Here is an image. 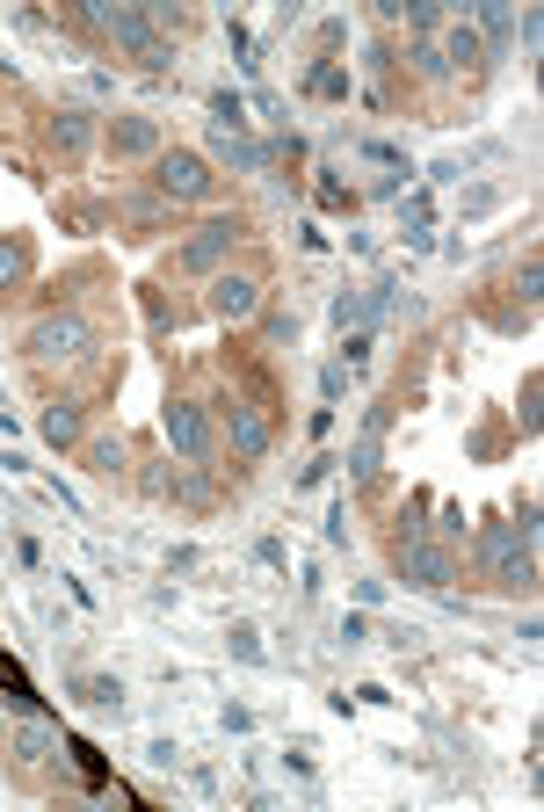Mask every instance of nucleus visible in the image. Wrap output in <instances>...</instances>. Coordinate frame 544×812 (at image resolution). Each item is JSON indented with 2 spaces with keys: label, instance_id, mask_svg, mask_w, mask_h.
<instances>
[{
  "label": "nucleus",
  "instance_id": "nucleus-1",
  "mask_svg": "<svg viewBox=\"0 0 544 812\" xmlns=\"http://www.w3.org/2000/svg\"><path fill=\"white\" fill-rule=\"evenodd\" d=\"M88 22L109 36V44H117L123 58H139L145 73H167V66H175V44H167V36H160L153 22L139 15V8H102V0H95V8H88Z\"/></svg>",
  "mask_w": 544,
  "mask_h": 812
},
{
  "label": "nucleus",
  "instance_id": "nucleus-2",
  "mask_svg": "<svg viewBox=\"0 0 544 812\" xmlns=\"http://www.w3.org/2000/svg\"><path fill=\"white\" fill-rule=\"evenodd\" d=\"M479 566H487L493 588H530V581H537V544H530L515 522H487V530H479Z\"/></svg>",
  "mask_w": 544,
  "mask_h": 812
},
{
  "label": "nucleus",
  "instance_id": "nucleus-3",
  "mask_svg": "<svg viewBox=\"0 0 544 812\" xmlns=\"http://www.w3.org/2000/svg\"><path fill=\"white\" fill-rule=\"evenodd\" d=\"M153 190H160V204H204V196L218 190V174H211V160L189 153V145H160Z\"/></svg>",
  "mask_w": 544,
  "mask_h": 812
},
{
  "label": "nucleus",
  "instance_id": "nucleus-4",
  "mask_svg": "<svg viewBox=\"0 0 544 812\" xmlns=\"http://www.w3.org/2000/svg\"><path fill=\"white\" fill-rule=\"evenodd\" d=\"M400 581H406V588L443 595L457 581V552H450V544H436V537H400Z\"/></svg>",
  "mask_w": 544,
  "mask_h": 812
},
{
  "label": "nucleus",
  "instance_id": "nucleus-5",
  "mask_svg": "<svg viewBox=\"0 0 544 812\" xmlns=\"http://www.w3.org/2000/svg\"><path fill=\"white\" fill-rule=\"evenodd\" d=\"M95 348L88 320H73V312H52V320H36L30 327V364H80Z\"/></svg>",
  "mask_w": 544,
  "mask_h": 812
},
{
  "label": "nucleus",
  "instance_id": "nucleus-6",
  "mask_svg": "<svg viewBox=\"0 0 544 812\" xmlns=\"http://www.w3.org/2000/svg\"><path fill=\"white\" fill-rule=\"evenodd\" d=\"M240 232H247L240 218H211V225H196L189 240L175 247V269H189V277H211L218 261H226L232 247H240Z\"/></svg>",
  "mask_w": 544,
  "mask_h": 812
},
{
  "label": "nucleus",
  "instance_id": "nucleus-7",
  "mask_svg": "<svg viewBox=\"0 0 544 812\" xmlns=\"http://www.w3.org/2000/svg\"><path fill=\"white\" fill-rule=\"evenodd\" d=\"M211 407H218V421H226V443H232V457H247V465H262V457H269V421H262V407H247L240 392H218Z\"/></svg>",
  "mask_w": 544,
  "mask_h": 812
},
{
  "label": "nucleus",
  "instance_id": "nucleus-8",
  "mask_svg": "<svg viewBox=\"0 0 544 812\" xmlns=\"http://www.w3.org/2000/svg\"><path fill=\"white\" fill-rule=\"evenodd\" d=\"M167 450H175L182 465H204V457H211V414H204L196 399H175V407H167Z\"/></svg>",
  "mask_w": 544,
  "mask_h": 812
},
{
  "label": "nucleus",
  "instance_id": "nucleus-9",
  "mask_svg": "<svg viewBox=\"0 0 544 812\" xmlns=\"http://www.w3.org/2000/svg\"><path fill=\"white\" fill-rule=\"evenodd\" d=\"M204 305H211V320H226V327H240V320H254V312H262V283L254 277H211V297H204Z\"/></svg>",
  "mask_w": 544,
  "mask_h": 812
},
{
  "label": "nucleus",
  "instance_id": "nucleus-10",
  "mask_svg": "<svg viewBox=\"0 0 544 812\" xmlns=\"http://www.w3.org/2000/svg\"><path fill=\"white\" fill-rule=\"evenodd\" d=\"M102 153L109 160H160V123L153 117H109Z\"/></svg>",
  "mask_w": 544,
  "mask_h": 812
},
{
  "label": "nucleus",
  "instance_id": "nucleus-11",
  "mask_svg": "<svg viewBox=\"0 0 544 812\" xmlns=\"http://www.w3.org/2000/svg\"><path fill=\"white\" fill-rule=\"evenodd\" d=\"M58 747H66V733H58L52 718H44V711H30V718L15 726V740H8V755H15L22 769H44V761H52Z\"/></svg>",
  "mask_w": 544,
  "mask_h": 812
},
{
  "label": "nucleus",
  "instance_id": "nucleus-12",
  "mask_svg": "<svg viewBox=\"0 0 544 812\" xmlns=\"http://www.w3.org/2000/svg\"><path fill=\"white\" fill-rule=\"evenodd\" d=\"M385 429H392V407H370L363 435L349 443V479H378V457H385Z\"/></svg>",
  "mask_w": 544,
  "mask_h": 812
},
{
  "label": "nucleus",
  "instance_id": "nucleus-13",
  "mask_svg": "<svg viewBox=\"0 0 544 812\" xmlns=\"http://www.w3.org/2000/svg\"><path fill=\"white\" fill-rule=\"evenodd\" d=\"M52 145H58V160H88L95 153V109H58Z\"/></svg>",
  "mask_w": 544,
  "mask_h": 812
},
{
  "label": "nucleus",
  "instance_id": "nucleus-14",
  "mask_svg": "<svg viewBox=\"0 0 544 812\" xmlns=\"http://www.w3.org/2000/svg\"><path fill=\"white\" fill-rule=\"evenodd\" d=\"M0 704L15 711V718H30V711H44V696H36V682H30V668H22L15 653H0Z\"/></svg>",
  "mask_w": 544,
  "mask_h": 812
},
{
  "label": "nucleus",
  "instance_id": "nucleus-15",
  "mask_svg": "<svg viewBox=\"0 0 544 812\" xmlns=\"http://www.w3.org/2000/svg\"><path fill=\"white\" fill-rule=\"evenodd\" d=\"M436 52H443V66H450V73H479V66H487V44H479V30H465V22L443 30Z\"/></svg>",
  "mask_w": 544,
  "mask_h": 812
},
{
  "label": "nucleus",
  "instance_id": "nucleus-16",
  "mask_svg": "<svg viewBox=\"0 0 544 812\" xmlns=\"http://www.w3.org/2000/svg\"><path fill=\"white\" fill-rule=\"evenodd\" d=\"M36 435H44L52 450H73V443H80V407H66V399L44 407V414H36Z\"/></svg>",
  "mask_w": 544,
  "mask_h": 812
},
{
  "label": "nucleus",
  "instance_id": "nucleus-17",
  "mask_svg": "<svg viewBox=\"0 0 544 812\" xmlns=\"http://www.w3.org/2000/svg\"><path fill=\"white\" fill-rule=\"evenodd\" d=\"M22 283H30V247H22L15 232H0V297L22 291Z\"/></svg>",
  "mask_w": 544,
  "mask_h": 812
},
{
  "label": "nucleus",
  "instance_id": "nucleus-18",
  "mask_svg": "<svg viewBox=\"0 0 544 812\" xmlns=\"http://www.w3.org/2000/svg\"><path fill=\"white\" fill-rule=\"evenodd\" d=\"M211 153H218V160H232V167H247V174H254V167H269V145L232 139V131H218V139H211Z\"/></svg>",
  "mask_w": 544,
  "mask_h": 812
},
{
  "label": "nucleus",
  "instance_id": "nucleus-19",
  "mask_svg": "<svg viewBox=\"0 0 544 812\" xmlns=\"http://www.w3.org/2000/svg\"><path fill=\"white\" fill-rule=\"evenodd\" d=\"M66 755H73V769L88 777V791H102V783H109V761H102V747H95V740H66Z\"/></svg>",
  "mask_w": 544,
  "mask_h": 812
},
{
  "label": "nucleus",
  "instance_id": "nucleus-20",
  "mask_svg": "<svg viewBox=\"0 0 544 812\" xmlns=\"http://www.w3.org/2000/svg\"><path fill=\"white\" fill-rule=\"evenodd\" d=\"M211 117H218V131H232V139H247V102L232 95V87H211Z\"/></svg>",
  "mask_w": 544,
  "mask_h": 812
},
{
  "label": "nucleus",
  "instance_id": "nucleus-21",
  "mask_svg": "<svg viewBox=\"0 0 544 812\" xmlns=\"http://www.w3.org/2000/svg\"><path fill=\"white\" fill-rule=\"evenodd\" d=\"M319 95V102H341V95H349V66H334V58H319L313 66V80H305Z\"/></svg>",
  "mask_w": 544,
  "mask_h": 812
},
{
  "label": "nucleus",
  "instance_id": "nucleus-22",
  "mask_svg": "<svg viewBox=\"0 0 544 812\" xmlns=\"http://www.w3.org/2000/svg\"><path fill=\"white\" fill-rule=\"evenodd\" d=\"M73 690L88 696V704H102V711H117V704H123V682H109V674H80Z\"/></svg>",
  "mask_w": 544,
  "mask_h": 812
},
{
  "label": "nucleus",
  "instance_id": "nucleus-23",
  "mask_svg": "<svg viewBox=\"0 0 544 812\" xmlns=\"http://www.w3.org/2000/svg\"><path fill=\"white\" fill-rule=\"evenodd\" d=\"M406 58H414V73H422V80H450V66H443V52H436V36H422Z\"/></svg>",
  "mask_w": 544,
  "mask_h": 812
},
{
  "label": "nucleus",
  "instance_id": "nucleus-24",
  "mask_svg": "<svg viewBox=\"0 0 544 812\" xmlns=\"http://www.w3.org/2000/svg\"><path fill=\"white\" fill-rule=\"evenodd\" d=\"M363 320H370V305H363L356 291H341V297H334V327H341V334H356Z\"/></svg>",
  "mask_w": 544,
  "mask_h": 812
},
{
  "label": "nucleus",
  "instance_id": "nucleus-25",
  "mask_svg": "<svg viewBox=\"0 0 544 812\" xmlns=\"http://www.w3.org/2000/svg\"><path fill=\"white\" fill-rule=\"evenodd\" d=\"M356 153H363V160H378V167H392V174L406 167V153H400V145H385V139H363Z\"/></svg>",
  "mask_w": 544,
  "mask_h": 812
},
{
  "label": "nucleus",
  "instance_id": "nucleus-26",
  "mask_svg": "<svg viewBox=\"0 0 544 812\" xmlns=\"http://www.w3.org/2000/svg\"><path fill=\"white\" fill-rule=\"evenodd\" d=\"M509 30H515V22H509V8H479V44H487V36L501 44Z\"/></svg>",
  "mask_w": 544,
  "mask_h": 812
},
{
  "label": "nucleus",
  "instance_id": "nucleus-27",
  "mask_svg": "<svg viewBox=\"0 0 544 812\" xmlns=\"http://www.w3.org/2000/svg\"><path fill=\"white\" fill-rule=\"evenodd\" d=\"M515 283H523V305H537V297H544V261L530 255V261H523V277H515Z\"/></svg>",
  "mask_w": 544,
  "mask_h": 812
},
{
  "label": "nucleus",
  "instance_id": "nucleus-28",
  "mask_svg": "<svg viewBox=\"0 0 544 812\" xmlns=\"http://www.w3.org/2000/svg\"><path fill=\"white\" fill-rule=\"evenodd\" d=\"M493 204H501V190H493V182H479V190L472 196H465V218H487V210Z\"/></svg>",
  "mask_w": 544,
  "mask_h": 812
},
{
  "label": "nucleus",
  "instance_id": "nucleus-29",
  "mask_svg": "<svg viewBox=\"0 0 544 812\" xmlns=\"http://www.w3.org/2000/svg\"><path fill=\"white\" fill-rule=\"evenodd\" d=\"M537 392H544V385L523 378V407H515V414H523V435H537Z\"/></svg>",
  "mask_w": 544,
  "mask_h": 812
},
{
  "label": "nucleus",
  "instance_id": "nucleus-30",
  "mask_svg": "<svg viewBox=\"0 0 544 812\" xmlns=\"http://www.w3.org/2000/svg\"><path fill=\"white\" fill-rule=\"evenodd\" d=\"M88 465L95 472H117L123 465V443H88Z\"/></svg>",
  "mask_w": 544,
  "mask_h": 812
},
{
  "label": "nucleus",
  "instance_id": "nucleus-31",
  "mask_svg": "<svg viewBox=\"0 0 544 812\" xmlns=\"http://www.w3.org/2000/svg\"><path fill=\"white\" fill-rule=\"evenodd\" d=\"M262 334H269V342H298V320H291V312H269Z\"/></svg>",
  "mask_w": 544,
  "mask_h": 812
},
{
  "label": "nucleus",
  "instance_id": "nucleus-32",
  "mask_svg": "<svg viewBox=\"0 0 544 812\" xmlns=\"http://www.w3.org/2000/svg\"><path fill=\"white\" fill-rule=\"evenodd\" d=\"M232 660H247V668H262V639H254V631H232Z\"/></svg>",
  "mask_w": 544,
  "mask_h": 812
},
{
  "label": "nucleus",
  "instance_id": "nucleus-33",
  "mask_svg": "<svg viewBox=\"0 0 544 812\" xmlns=\"http://www.w3.org/2000/svg\"><path fill=\"white\" fill-rule=\"evenodd\" d=\"M406 22H414V30H422V36H436V30H443V15H436V8H428V0H414V8H406Z\"/></svg>",
  "mask_w": 544,
  "mask_h": 812
},
{
  "label": "nucleus",
  "instance_id": "nucleus-34",
  "mask_svg": "<svg viewBox=\"0 0 544 812\" xmlns=\"http://www.w3.org/2000/svg\"><path fill=\"white\" fill-rule=\"evenodd\" d=\"M436 530H443V544H457V537H465V508L443 501V522H436Z\"/></svg>",
  "mask_w": 544,
  "mask_h": 812
},
{
  "label": "nucleus",
  "instance_id": "nucleus-35",
  "mask_svg": "<svg viewBox=\"0 0 544 812\" xmlns=\"http://www.w3.org/2000/svg\"><path fill=\"white\" fill-rule=\"evenodd\" d=\"M319 392H327V407H334V399L349 392V370H341V364H334V370H319Z\"/></svg>",
  "mask_w": 544,
  "mask_h": 812
},
{
  "label": "nucleus",
  "instance_id": "nucleus-36",
  "mask_svg": "<svg viewBox=\"0 0 544 812\" xmlns=\"http://www.w3.org/2000/svg\"><path fill=\"white\" fill-rule=\"evenodd\" d=\"M319 204H327V210H349V190H341V182L327 174V182H319Z\"/></svg>",
  "mask_w": 544,
  "mask_h": 812
}]
</instances>
